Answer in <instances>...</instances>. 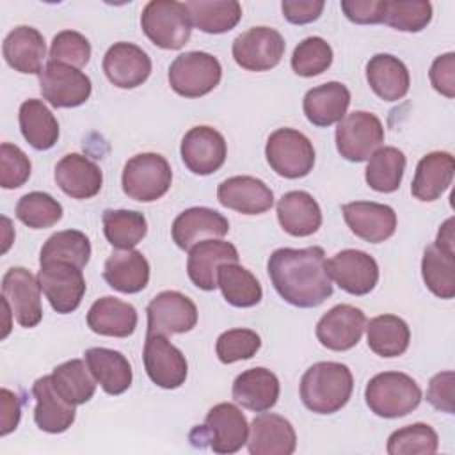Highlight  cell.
<instances>
[{"label": "cell", "instance_id": "obj_23", "mask_svg": "<svg viewBox=\"0 0 455 455\" xmlns=\"http://www.w3.org/2000/svg\"><path fill=\"white\" fill-rule=\"evenodd\" d=\"M222 206L243 215H259L272 208L274 194L270 187L254 176H231L217 188Z\"/></svg>", "mask_w": 455, "mask_h": 455}, {"label": "cell", "instance_id": "obj_57", "mask_svg": "<svg viewBox=\"0 0 455 455\" xmlns=\"http://www.w3.org/2000/svg\"><path fill=\"white\" fill-rule=\"evenodd\" d=\"M435 243L444 247V249H450V251H455V236H453V217H450L448 220H444V224L441 226L439 233H437V238H435Z\"/></svg>", "mask_w": 455, "mask_h": 455}, {"label": "cell", "instance_id": "obj_49", "mask_svg": "<svg viewBox=\"0 0 455 455\" xmlns=\"http://www.w3.org/2000/svg\"><path fill=\"white\" fill-rule=\"evenodd\" d=\"M261 347V338L251 329H229L217 338L215 352L220 363L231 364L251 359Z\"/></svg>", "mask_w": 455, "mask_h": 455}, {"label": "cell", "instance_id": "obj_3", "mask_svg": "<svg viewBox=\"0 0 455 455\" xmlns=\"http://www.w3.org/2000/svg\"><path fill=\"white\" fill-rule=\"evenodd\" d=\"M364 398L373 414L391 419L412 412L421 402V389L407 373L384 371L370 379Z\"/></svg>", "mask_w": 455, "mask_h": 455}, {"label": "cell", "instance_id": "obj_13", "mask_svg": "<svg viewBox=\"0 0 455 455\" xmlns=\"http://www.w3.org/2000/svg\"><path fill=\"white\" fill-rule=\"evenodd\" d=\"M144 368L148 377L164 389L180 387L188 373L187 359L180 348H176L165 334L148 332L144 341Z\"/></svg>", "mask_w": 455, "mask_h": 455}, {"label": "cell", "instance_id": "obj_2", "mask_svg": "<svg viewBox=\"0 0 455 455\" xmlns=\"http://www.w3.org/2000/svg\"><path fill=\"white\" fill-rule=\"evenodd\" d=\"M354 389L352 371L334 361L315 363L300 379V400L316 414H334L347 405Z\"/></svg>", "mask_w": 455, "mask_h": 455}, {"label": "cell", "instance_id": "obj_1", "mask_svg": "<svg viewBox=\"0 0 455 455\" xmlns=\"http://www.w3.org/2000/svg\"><path fill=\"white\" fill-rule=\"evenodd\" d=\"M322 247H283L270 254L267 270L275 291L291 306L316 307L332 295Z\"/></svg>", "mask_w": 455, "mask_h": 455}, {"label": "cell", "instance_id": "obj_54", "mask_svg": "<svg viewBox=\"0 0 455 455\" xmlns=\"http://www.w3.org/2000/svg\"><path fill=\"white\" fill-rule=\"evenodd\" d=\"M453 371H441L430 379L427 389L428 403L448 414L453 412Z\"/></svg>", "mask_w": 455, "mask_h": 455}, {"label": "cell", "instance_id": "obj_41", "mask_svg": "<svg viewBox=\"0 0 455 455\" xmlns=\"http://www.w3.org/2000/svg\"><path fill=\"white\" fill-rule=\"evenodd\" d=\"M52 382L57 393L73 405L89 402L96 391V379L82 359H71L55 366Z\"/></svg>", "mask_w": 455, "mask_h": 455}, {"label": "cell", "instance_id": "obj_11", "mask_svg": "<svg viewBox=\"0 0 455 455\" xmlns=\"http://www.w3.org/2000/svg\"><path fill=\"white\" fill-rule=\"evenodd\" d=\"M283 36L270 27H252L233 41V59L247 71H268L284 55Z\"/></svg>", "mask_w": 455, "mask_h": 455}, {"label": "cell", "instance_id": "obj_22", "mask_svg": "<svg viewBox=\"0 0 455 455\" xmlns=\"http://www.w3.org/2000/svg\"><path fill=\"white\" fill-rule=\"evenodd\" d=\"M295 446L297 435L286 418L263 412L252 419L247 437L251 455H291Z\"/></svg>", "mask_w": 455, "mask_h": 455}, {"label": "cell", "instance_id": "obj_28", "mask_svg": "<svg viewBox=\"0 0 455 455\" xmlns=\"http://www.w3.org/2000/svg\"><path fill=\"white\" fill-rule=\"evenodd\" d=\"M279 379L267 368H249L242 371L233 382V398L242 407L265 412L277 403Z\"/></svg>", "mask_w": 455, "mask_h": 455}, {"label": "cell", "instance_id": "obj_35", "mask_svg": "<svg viewBox=\"0 0 455 455\" xmlns=\"http://www.w3.org/2000/svg\"><path fill=\"white\" fill-rule=\"evenodd\" d=\"M84 355L91 373L105 393L121 395L132 386V366L121 352L92 347Z\"/></svg>", "mask_w": 455, "mask_h": 455}, {"label": "cell", "instance_id": "obj_6", "mask_svg": "<svg viewBox=\"0 0 455 455\" xmlns=\"http://www.w3.org/2000/svg\"><path fill=\"white\" fill-rule=\"evenodd\" d=\"M249 425L243 412L229 403L222 402L213 405L204 419V425L196 427L190 432V441H208V446L215 453H236L247 443Z\"/></svg>", "mask_w": 455, "mask_h": 455}, {"label": "cell", "instance_id": "obj_10", "mask_svg": "<svg viewBox=\"0 0 455 455\" xmlns=\"http://www.w3.org/2000/svg\"><path fill=\"white\" fill-rule=\"evenodd\" d=\"M39 89L52 107L71 108L89 100L92 84L78 68L48 60L39 75Z\"/></svg>", "mask_w": 455, "mask_h": 455}, {"label": "cell", "instance_id": "obj_38", "mask_svg": "<svg viewBox=\"0 0 455 455\" xmlns=\"http://www.w3.org/2000/svg\"><path fill=\"white\" fill-rule=\"evenodd\" d=\"M366 339L371 352L380 357L402 355L411 341V331L405 320L396 315H380L370 320Z\"/></svg>", "mask_w": 455, "mask_h": 455}, {"label": "cell", "instance_id": "obj_44", "mask_svg": "<svg viewBox=\"0 0 455 455\" xmlns=\"http://www.w3.org/2000/svg\"><path fill=\"white\" fill-rule=\"evenodd\" d=\"M103 233L116 249H133L148 233L146 217L135 210H105Z\"/></svg>", "mask_w": 455, "mask_h": 455}, {"label": "cell", "instance_id": "obj_55", "mask_svg": "<svg viewBox=\"0 0 455 455\" xmlns=\"http://www.w3.org/2000/svg\"><path fill=\"white\" fill-rule=\"evenodd\" d=\"M322 0H284L281 4L283 16L295 25H306L320 18L323 11Z\"/></svg>", "mask_w": 455, "mask_h": 455}, {"label": "cell", "instance_id": "obj_47", "mask_svg": "<svg viewBox=\"0 0 455 455\" xmlns=\"http://www.w3.org/2000/svg\"><path fill=\"white\" fill-rule=\"evenodd\" d=\"M439 437L435 430L427 423H414L395 430L387 439L389 455H416L435 453Z\"/></svg>", "mask_w": 455, "mask_h": 455}, {"label": "cell", "instance_id": "obj_45", "mask_svg": "<svg viewBox=\"0 0 455 455\" xmlns=\"http://www.w3.org/2000/svg\"><path fill=\"white\" fill-rule=\"evenodd\" d=\"M432 20V4L427 0H386L382 21L402 32H419Z\"/></svg>", "mask_w": 455, "mask_h": 455}, {"label": "cell", "instance_id": "obj_42", "mask_svg": "<svg viewBox=\"0 0 455 455\" xmlns=\"http://www.w3.org/2000/svg\"><path fill=\"white\" fill-rule=\"evenodd\" d=\"M405 155L398 148L393 146H384L379 148L368 160L366 165V183L370 188L377 192H395L403 178L405 171Z\"/></svg>", "mask_w": 455, "mask_h": 455}, {"label": "cell", "instance_id": "obj_24", "mask_svg": "<svg viewBox=\"0 0 455 455\" xmlns=\"http://www.w3.org/2000/svg\"><path fill=\"white\" fill-rule=\"evenodd\" d=\"M228 219L217 210L204 206L188 208L172 222V240L183 251H190L197 242L206 240V236L220 238L228 235Z\"/></svg>", "mask_w": 455, "mask_h": 455}, {"label": "cell", "instance_id": "obj_43", "mask_svg": "<svg viewBox=\"0 0 455 455\" xmlns=\"http://www.w3.org/2000/svg\"><path fill=\"white\" fill-rule=\"evenodd\" d=\"M91 258V242L85 233L78 229H64L52 235L39 256V263H71L78 268H84Z\"/></svg>", "mask_w": 455, "mask_h": 455}, {"label": "cell", "instance_id": "obj_31", "mask_svg": "<svg viewBox=\"0 0 455 455\" xmlns=\"http://www.w3.org/2000/svg\"><path fill=\"white\" fill-rule=\"evenodd\" d=\"M103 277L121 293H139L148 286L149 263L135 249H117L105 261Z\"/></svg>", "mask_w": 455, "mask_h": 455}, {"label": "cell", "instance_id": "obj_40", "mask_svg": "<svg viewBox=\"0 0 455 455\" xmlns=\"http://www.w3.org/2000/svg\"><path fill=\"white\" fill-rule=\"evenodd\" d=\"M217 284L226 302L235 307H252L263 297L259 281L251 270L238 263L220 265L217 270Z\"/></svg>", "mask_w": 455, "mask_h": 455}, {"label": "cell", "instance_id": "obj_56", "mask_svg": "<svg viewBox=\"0 0 455 455\" xmlns=\"http://www.w3.org/2000/svg\"><path fill=\"white\" fill-rule=\"evenodd\" d=\"M0 435L11 434L21 418V405L18 400V395L9 391L7 387H2L0 391Z\"/></svg>", "mask_w": 455, "mask_h": 455}, {"label": "cell", "instance_id": "obj_27", "mask_svg": "<svg viewBox=\"0 0 455 455\" xmlns=\"http://www.w3.org/2000/svg\"><path fill=\"white\" fill-rule=\"evenodd\" d=\"M7 64L25 75H41L46 57V44L43 34L28 25L12 28L2 44Z\"/></svg>", "mask_w": 455, "mask_h": 455}, {"label": "cell", "instance_id": "obj_48", "mask_svg": "<svg viewBox=\"0 0 455 455\" xmlns=\"http://www.w3.org/2000/svg\"><path fill=\"white\" fill-rule=\"evenodd\" d=\"M332 64L331 44L318 36L302 39L291 55V68L299 76H316Z\"/></svg>", "mask_w": 455, "mask_h": 455}, {"label": "cell", "instance_id": "obj_7", "mask_svg": "<svg viewBox=\"0 0 455 455\" xmlns=\"http://www.w3.org/2000/svg\"><path fill=\"white\" fill-rule=\"evenodd\" d=\"M265 156L268 165L288 180L307 176L315 165V148L311 140L293 128L272 132L265 146Z\"/></svg>", "mask_w": 455, "mask_h": 455}, {"label": "cell", "instance_id": "obj_25", "mask_svg": "<svg viewBox=\"0 0 455 455\" xmlns=\"http://www.w3.org/2000/svg\"><path fill=\"white\" fill-rule=\"evenodd\" d=\"M55 181L59 188L73 199L94 197L103 185L101 169L80 153H69L55 165Z\"/></svg>", "mask_w": 455, "mask_h": 455}, {"label": "cell", "instance_id": "obj_32", "mask_svg": "<svg viewBox=\"0 0 455 455\" xmlns=\"http://www.w3.org/2000/svg\"><path fill=\"white\" fill-rule=\"evenodd\" d=\"M137 309L116 297H101L92 302L87 313V325L100 336L126 338L137 327Z\"/></svg>", "mask_w": 455, "mask_h": 455}, {"label": "cell", "instance_id": "obj_33", "mask_svg": "<svg viewBox=\"0 0 455 455\" xmlns=\"http://www.w3.org/2000/svg\"><path fill=\"white\" fill-rule=\"evenodd\" d=\"M277 220L291 236H309L322 226V210L311 194L291 190L277 201Z\"/></svg>", "mask_w": 455, "mask_h": 455}, {"label": "cell", "instance_id": "obj_36", "mask_svg": "<svg viewBox=\"0 0 455 455\" xmlns=\"http://www.w3.org/2000/svg\"><path fill=\"white\" fill-rule=\"evenodd\" d=\"M18 119L21 135L34 149H50L59 140V123L41 100L23 101Z\"/></svg>", "mask_w": 455, "mask_h": 455}, {"label": "cell", "instance_id": "obj_21", "mask_svg": "<svg viewBox=\"0 0 455 455\" xmlns=\"http://www.w3.org/2000/svg\"><path fill=\"white\" fill-rule=\"evenodd\" d=\"M238 251L233 243L224 240L206 238L197 242L187 259V272L190 281L204 291L215 290L217 284V270L224 263H236Z\"/></svg>", "mask_w": 455, "mask_h": 455}, {"label": "cell", "instance_id": "obj_16", "mask_svg": "<svg viewBox=\"0 0 455 455\" xmlns=\"http://www.w3.org/2000/svg\"><path fill=\"white\" fill-rule=\"evenodd\" d=\"M180 153L190 172L208 176L224 165L228 146L222 133L215 128L194 126L185 133Z\"/></svg>", "mask_w": 455, "mask_h": 455}, {"label": "cell", "instance_id": "obj_37", "mask_svg": "<svg viewBox=\"0 0 455 455\" xmlns=\"http://www.w3.org/2000/svg\"><path fill=\"white\" fill-rule=\"evenodd\" d=\"M185 7L192 25L206 34L229 32L242 18V5L236 0H190Z\"/></svg>", "mask_w": 455, "mask_h": 455}, {"label": "cell", "instance_id": "obj_20", "mask_svg": "<svg viewBox=\"0 0 455 455\" xmlns=\"http://www.w3.org/2000/svg\"><path fill=\"white\" fill-rule=\"evenodd\" d=\"M341 213L350 231L370 243H380L387 240L396 229V213L387 204L373 201H354L343 204Z\"/></svg>", "mask_w": 455, "mask_h": 455}, {"label": "cell", "instance_id": "obj_19", "mask_svg": "<svg viewBox=\"0 0 455 455\" xmlns=\"http://www.w3.org/2000/svg\"><path fill=\"white\" fill-rule=\"evenodd\" d=\"M103 71L116 87L133 89L149 78L151 59L140 46L119 41L107 50L103 57Z\"/></svg>", "mask_w": 455, "mask_h": 455}, {"label": "cell", "instance_id": "obj_5", "mask_svg": "<svg viewBox=\"0 0 455 455\" xmlns=\"http://www.w3.org/2000/svg\"><path fill=\"white\" fill-rule=\"evenodd\" d=\"M172 183L169 162L158 153H139L123 169V192L140 203H151L167 194Z\"/></svg>", "mask_w": 455, "mask_h": 455}, {"label": "cell", "instance_id": "obj_4", "mask_svg": "<svg viewBox=\"0 0 455 455\" xmlns=\"http://www.w3.org/2000/svg\"><path fill=\"white\" fill-rule=\"evenodd\" d=\"M140 27L148 39L164 50H180L192 34V21L185 4L176 0H151L140 14Z\"/></svg>", "mask_w": 455, "mask_h": 455}, {"label": "cell", "instance_id": "obj_29", "mask_svg": "<svg viewBox=\"0 0 455 455\" xmlns=\"http://www.w3.org/2000/svg\"><path fill=\"white\" fill-rule=\"evenodd\" d=\"M453 172V156L446 151H432L418 162L411 185V194L423 203L435 201L451 185Z\"/></svg>", "mask_w": 455, "mask_h": 455}, {"label": "cell", "instance_id": "obj_26", "mask_svg": "<svg viewBox=\"0 0 455 455\" xmlns=\"http://www.w3.org/2000/svg\"><path fill=\"white\" fill-rule=\"evenodd\" d=\"M32 395L36 398L34 421L36 425L48 434L66 432L76 416L75 405L66 402L55 389L52 375L37 379L32 386Z\"/></svg>", "mask_w": 455, "mask_h": 455}, {"label": "cell", "instance_id": "obj_15", "mask_svg": "<svg viewBox=\"0 0 455 455\" xmlns=\"http://www.w3.org/2000/svg\"><path fill=\"white\" fill-rule=\"evenodd\" d=\"M2 299L9 302L12 316L21 327L30 329L41 322V286L30 270L9 268L2 277Z\"/></svg>", "mask_w": 455, "mask_h": 455}, {"label": "cell", "instance_id": "obj_17", "mask_svg": "<svg viewBox=\"0 0 455 455\" xmlns=\"http://www.w3.org/2000/svg\"><path fill=\"white\" fill-rule=\"evenodd\" d=\"M148 332L181 334L197 323V307L183 293L167 290L158 293L146 307Z\"/></svg>", "mask_w": 455, "mask_h": 455}, {"label": "cell", "instance_id": "obj_8", "mask_svg": "<svg viewBox=\"0 0 455 455\" xmlns=\"http://www.w3.org/2000/svg\"><path fill=\"white\" fill-rule=\"evenodd\" d=\"M222 78L217 57L206 52H187L169 66L171 89L185 98H201L212 92Z\"/></svg>", "mask_w": 455, "mask_h": 455}, {"label": "cell", "instance_id": "obj_14", "mask_svg": "<svg viewBox=\"0 0 455 455\" xmlns=\"http://www.w3.org/2000/svg\"><path fill=\"white\" fill-rule=\"evenodd\" d=\"M329 277L350 295L370 293L379 281V265L373 256L357 249H345L325 261Z\"/></svg>", "mask_w": 455, "mask_h": 455}, {"label": "cell", "instance_id": "obj_34", "mask_svg": "<svg viewBox=\"0 0 455 455\" xmlns=\"http://www.w3.org/2000/svg\"><path fill=\"white\" fill-rule=\"evenodd\" d=\"M366 80L371 91L384 101L402 100L411 85L407 66L389 53H377L368 60Z\"/></svg>", "mask_w": 455, "mask_h": 455}, {"label": "cell", "instance_id": "obj_51", "mask_svg": "<svg viewBox=\"0 0 455 455\" xmlns=\"http://www.w3.org/2000/svg\"><path fill=\"white\" fill-rule=\"evenodd\" d=\"M32 164L28 156L14 144L0 146V185L4 188H18L30 178Z\"/></svg>", "mask_w": 455, "mask_h": 455}, {"label": "cell", "instance_id": "obj_9", "mask_svg": "<svg viewBox=\"0 0 455 455\" xmlns=\"http://www.w3.org/2000/svg\"><path fill=\"white\" fill-rule=\"evenodd\" d=\"M384 142V126L380 119L364 110L347 114L336 128L338 153L348 162L368 160Z\"/></svg>", "mask_w": 455, "mask_h": 455}, {"label": "cell", "instance_id": "obj_46", "mask_svg": "<svg viewBox=\"0 0 455 455\" xmlns=\"http://www.w3.org/2000/svg\"><path fill=\"white\" fill-rule=\"evenodd\" d=\"M16 217L32 229H46L62 219V204L46 192H28L18 201Z\"/></svg>", "mask_w": 455, "mask_h": 455}, {"label": "cell", "instance_id": "obj_30", "mask_svg": "<svg viewBox=\"0 0 455 455\" xmlns=\"http://www.w3.org/2000/svg\"><path fill=\"white\" fill-rule=\"evenodd\" d=\"M350 91L341 82H327L306 92L302 108L307 121L315 126H331L347 116Z\"/></svg>", "mask_w": 455, "mask_h": 455}, {"label": "cell", "instance_id": "obj_18", "mask_svg": "<svg viewBox=\"0 0 455 455\" xmlns=\"http://www.w3.org/2000/svg\"><path fill=\"white\" fill-rule=\"evenodd\" d=\"M364 325L366 316L359 307L350 304H338L318 320L316 338L329 350H350L359 343Z\"/></svg>", "mask_w": 455, "mask_h": 455}, {"label": "cell", "instance_id": "obj_52", "mask_svg": "<svg viewBox=\"0 0 455 455\" xmlns=\"http://www.w3.org/2000/svg\"><path fill=\"white\" fill-rule=\"evenodd\" d=\"M432 87L446 98L455 96V53L448 52L439 55L428 71Z\"/></svg>", "mask_w": 455, "mask_h": 455}, {"label": "cell", "instance_id": "obj_53", "mask_svg": "<svg viewBox=\"0 0 455 455\" xmlns=\"http://www.w3.org/2000/svg\"><path fill=\"white\" fill-rule=\"evenodd\" d=\"M384 2L386 0H343L341 11L345 12L347 20L359 25L382 23Z\"/></svg>", "mask_w": 455, "mask_h": 455}, {"label": "cell", "instance_id": "obj_50", "mask_svg": "<svg viewBox=\"0 0 455 455\" xmlns=\"http://www.w3.org/2000/svg\"><path fill=\"white\" fill-rule=\"evenodd\" d=\"M91 59V43L76 30L59 32L50 46V60L73 68H84Z\"/></svg>", "mask_w": 455, "mask_h": 455}, {"label": "cell", "instance_id": "obj_12", "mask_svg": "<svg viewBox=\"0 0 455 455\" xmlns=\"http://www.w3.org/2000/svg\"><path fill=\"white\" fill-rule=\"evenodd\" d=\"M39 286L50 306L60 313L75 311L85 293V279L82 268L71 263H44L37 274Z\"/></svg>", "mask_w": 455, "mask_h": 455}, {"label": "cell", "instance_id": "obj_39", "mask_svg": "<svg viewBox=\"0 0 455 455\" xmlns=\"http://www.w3.org/2000/svg\"><path fill=\"white\" fill-rule=\"evenodd\" d=\"M421 275L427 288L439 299L455 297V251L430 243L421 259Z\"/></svg>", "mask_w": 455, "mask_h": 455}]
</instances>
